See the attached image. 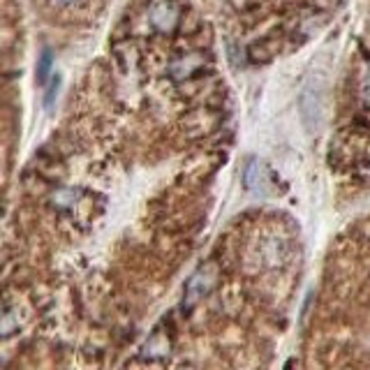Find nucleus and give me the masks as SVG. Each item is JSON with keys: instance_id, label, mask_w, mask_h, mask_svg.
I'll return each instance as SVG.
<instances>
[{"instance_id": "1", "label": "nucleus", "mask_w": 370, "mask_h": 370, "mask_svg": "<svg viewBox=\"0 0 370 370\" xmlns=\"http://www.w3.org/2000/svg\"><path fill=\"white\" fill-rule=\"evenodd\" d=\"M324 88H322V84L317 81H310L308 86H305L303 91V98H301V109H303V121L305 125L317 132L322 118H324V93H322Z\"/></svg>"}, {"instance_id": "2", "label": "nucleus", "mask_w": 370, "mask_h": 370, "mask_svg": "<svg viewBox=\"0 0 370 370\" xmlns=\"http://www.w3.org/2000/svg\"><path fill=\"white\" fill-rule=\"evenodd\" d=\"M213 285H216V269H213V266H201V269L190 278V282H187V287H185V303L187 305L197 303L201 296H206V292Z\"/></svg>"}, {"instance_id": "3", "label": "nucleus", "mask_w": 370, "mask_h": 370, "mask_svg": "<svg viewBox=\"0 0 370 370\" xmlns=\"http://www.w3.org/2000/svg\"><path fill=\"white\" fill-rule=\"evenodd\" d=\"M151 21H153V26L155 28H160V30H169V28H174V23H176V10L174 7H169V5H155L153 10H151Z\"/></svg>"}, {"instance_id": "4", "label": "nucleus", "mask_w": 370, "mask_h": 370, "mask_svg": "<svg viewBox=\"0 0 370 370\" xmlns=\"http://www.w3.org/2000/svg\"><path fill=\"white\" fill-rule=\"evenodd\" d=\"M262 183H266V178L262 176V164H259L257 160H253L246 169V185H248V190L262 192V187H264Z\"/></svg>"}, {"instance_id": "5", "label": "nucleus", "mask_w": 370, "mask_h": 370, "mask_svg": "<svg viewBox=\"0 0 370 370\" xmlns=\"http://www.w3.org/2000/svg\"><path fill=\"white\" fill-rule=\"evenodd\" d=\"M51 62H53L51 51L44 49L42 58H39V62H37V79L39 81H46V77H49V72H51Z\"/></svg>"}, {"instance_id": "6", "label": "nucleus", "mask_w": 370, "mask_h": 370, "mask_svg": "<svg viewBox=\"0 0 370 370\" xmlns=\"http://www.w3.org/2000/svg\"><path fill=\"white\" fill-rule=\"evenodd\" d=\"M58 88H60V74H56L49 81V86H46V95H44V107L51 109L53 107V100H56L58 95Z\"/></svg>"}, {"instance_id": "7", "label": "nucleus", "mask_w": 370, "mask_h": 370, "mask_svg": "<svg viewBox=\"0 0 370 370\" xmlns=\"http://www.w3.org/2000/svg\"><path fill=\"white\" fill-rule=\"evenodd\" d=\"M56 5H60V7H67V5H74V3H79V0H53Z\"/></svg>"}]
</instances>
